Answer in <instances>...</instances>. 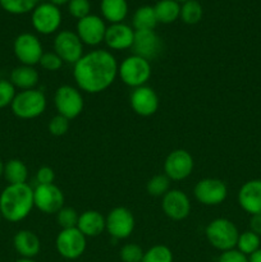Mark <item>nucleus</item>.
Segmentation results:
<instances>
[{"label":"nucleus","instance_id":"f257e3e1","mask_svg":"<svg viewBox=\"0 0 261 262\" xmlns=\"http://www.w3.org/2000/svg\"><path fill=\"white\" fill-rule=\"evenodd\" d=\"M117 59L110 51L96 49L83 54L73 66V78L79 91L100 94L109 89L118 77Z\"/></svg>","mask_w":261,"mask_h":262},{"label":"nucleus","instance_id":"f03ea898","mask_svg":"<svg viewBox=\"0 0 261 262\" xmlns=\"http://www.w3.org/2000/svg\"><path fill=\"white\" fill-rule=\"evenodd\" d=\"M33 207V188L27 183L8 184L0 193V212L7 222H22Z\"/></svg>","mask_w":261,"mask_h":262},{"label":"nucleus","instance_id":"7ed1b4c3","mask_svg":"<svg viewBox=\"0 0 261 262\" xmlns=\"http://www.w3.org/2000/svg\"><path fill=\"white\" fill-rule=\"evenodd\" d=\"M46 97L40 90H25L19 91L13 100L12 112L19 119H35L44 114L46 109Z\"/></svg>","mask_w":261,"mask_h":262},{"label":"nucleus","instance_id":"20e7f679","mask_svg":"<svg viewBox=\"0 0 261 262\" xmlns=\"http://www.w3.org/2000/svg\"><path fill=\"white\" fill-rule=\"evenodd\" d=\"M205 234L210 245L222 252L235 248L240 237L234 223L225 217H217L210 222L205 229Z\"/></svg>","mask_w":261,"mask_h":262},{"label":"nucleus","instance_id":"39448f33","mask_svg":"<svg viewBox=\"0 0 261 262\" xmlns=\"http://www.w3.org/2000/svg\"><path fill=\"white\" fill-rule=\"evenodd\" d=\"M118 76L128 87L146 86L151 77V63L138 55L127 56L118 68Z\"/></svg>","mask_w":261,"mask_h":262},{"label":"nucleus","instance_id":"423d86ee","mask_svg":"<svg viewBox=\"0 0 261 262\" xmlns=\"http://www.w3.org/2000/svg\"><path fill=\"white\" fill-rule=\"evenodd\" d=\"M54 106L59 115L72 120L78 117L84 106L83 96L77 87L63 84L54 94Z\"/></svg>","mask_w":261,"mask_h":262},{"label":"nucleus","instance_id":"0eeeda50","mask_svg":"<svg viewBox=\"0 0 261 262\" xmlns=\"http://www.w3.org/2000/svg\"><path fill=\"white\" fill-rule=\"evenodd\" d=\"M61 12L59 7L51 3H40L31 12V22L36 32L41 35H51L59 30L61 25Z\"/></svg>","mask_w":261,"mask_h":262},{"label":"nucleus","instance_id":"6e6552de","mask_svg":"<svg viewBox=\"0 0 261 262\" xmlns=\"http://www.w3.org/2000/svg\"><path fill=\"white\" fill-rule=\"evenodd\" d=\"M13 53L22 66L35 67L40 63L44 48L37 36L25 32L15 37L13 42Z\"/></svg>","mask_w":261,"mask_h":262},{"label":"nucleus","instance_id":"1a4fd4ad","mask_svg":"<svg viewBox=\"0 0 261 262\" xmlns=\"http://www.w3.org/2000/svg\"><path fill=\"white\" fill-rule=\"evenodd\" d=\"M87 238L79 232L78 228L61 229L56 235L55 248L59 255L66 260H77L86 251Z\"/></svg>","mask_w":261,"mask_h":262},{"label":"nucleus","instance_id":"9d476101","mask_svg":"<svg viewBox=\"0 0 261 262\" xmlns=\"http://www.w3.org/2000/svg\"><path fill=\"white\" fill-rule=\"evenodd\" d=\"M54 53L67 64H76L83 56V43L73 31L64 30L54 38Z\"/></svg>","mask_w":261,"mask_h":262},{"label":"nucleus","instance_id":"9b49d317","mask_svg":"<svg viewBox=\"0 0 261 262\" xmlns=\"http://www.w3.org/2000/svg\"><path fill=\"white\" fill-rule=\"evenodd\" d=\"M194 199L205 206H217L228 196V187L222 179L205 178L197 182L193 189Z\"/></svg>","mask_w":261,"mask_h":262},{"label":"nucleus","instance_id":"f8f14e48","mask_svg":"<svg viewBox=\"0 0 261 262\" xmlns=\"http://www.w3.org/2000/svg\"><path fill=\"white\" fill-rule=\"evenodd\" d=\"M35 207L44 214H58L64 207V193L55 184H37L33 189Z\"/></svg>","mask_w":261,"mask_h":262},{"label":"nucleus","instance_id":"ddd939ff","mask_svg":"<svg viewBox=\"0 0 261 262\" xmlns=\"http://www.w3.org/2000/svg\"><path fill=\"white\" fill-rule=\"evenodd\" d=\"M105 222L107 233L114 239H125L135 230V216L127 207H114L105 217Z\"/></svg>","mask_w":261,"mask_h":262},{"label":"nucleus","instance_id":"4468645a","mask_svg":"<svg viewBox=\"0 0 261 262\" xmlns=\"http://www.w3.org/2000/svg\"><path fill=\"white\" fill-rule=\"evenodd\" d=\"M193 158L183 148L174 150L164 161V173L170 181H183L191 176L193 170Z\"/></svg>","mask_w":261,"mask_h":262},{"label":"nucleus","instance_id":"2eb2a0df","mask_svg":"<svg viewBox=\"0 0 261 262\" xmlns=\"http://www.w3.org/2000/svg\"><path fill=\"white\" fill-rule=\"evenodd\" d=\"M106 25L99 15L90 14L77 22L76 33L83 45L97 46L104 42Z\"/></svg>","mask_w":261,"mask_h":262},{"label":"nucleus","instance_id":"dca6fc26","mask_svg":"<svg viewBox=\"0 0 261 262\" xmlns=\"http://www.w3.org/2000/svg\"><path fill=\"white\" fill-rule=\"evenodd\" d=\"M161 209L169 219L179 222L186 219L191 212V201L181 189H170L163 196Z\"/></svg>","mask_w":261,"mask_h":262},{"label":"nucleus","instance_id":"f3484780","mask_svg":"<svg viewBox=\"0 0 261 262\" xmlns=\"http://www.w3.org/2000/svg\"><path fill=\"white\" fill-rule=\"evenodd\" d=\"M133 53L146 60H153L163 50V41L159 37L155 30L135 31V41H133Z\"/></svg>","mask_w":261,"mask_h":262},{"label":"nucleus","instance_id":"a211bd4d","mask_svg":"<svg viewBox=\"0 0 261 262\" xmlns=\"http://www.w3.org/2000/svg\"><path fill=\"white\" fill-rule=\"evenodd\" d=\"M129 104L133 112L140 117H151L159 109V96L151 87L141 86L133 89Z\"/></svg>","mask_w":261,"mask_h":262},{"label":"nucleus","instance_id":"6ab92c4d","mask_svg":"<svg viewBox=\"0 0 261 262\" xmlns=\"http://www.w3.org/2000/svg\"><path fill=\"white\" fill-rule=\"evenodd\" d=\"M135 41V30L125 23H114L106 28L104 42L110 50L122 51L132 49Z\"/></svg>","mask_w":261,"mask_h":262},{"label":"nucleus","instance_id":"aec40b11","mask_svg":"<svg viewBox=\"0 0 261 262\" xmlns=\"http://www.w3.org/2000/svg\"><path fill=\"white\" fill-rule=\"evenodd\" d=\"M238 204L247 214H261V179H251L243 183L238 192Z\"/></svg>","mask_w":261,"mask_h":262},{"label":"nucleus","instance_id":"412c9836","mask_svg":"<svg viewBox=\"0 0 261 262\" xmlns=\"http://www.w3.org/2000/svg\"><path fill=\"white\" fill-rule=\"evenodd\" d=\"M13 246L18 255L23 258H35L40 253L41 241L32 230L23 229L15 233Z\"/></svg>","mask_w":261,"mask_h":262},{"label":"nucleus","instance_id":"4be33fe9","mask_svg":"<svg viewBox=\"0 0 261 262\" xmlns=\"http://www.w3.org/2000/svg\"><path fill=\"white\" fill-rule=\"evenodd\" d=\"M77 228L86 238H95L106 230V222L99 211L87 210L79 215Z\"/></svg>","mask_w":261,"mask_h":262},{"label":"nucleus","instance_id":"5701e85b","mask_svg":"<svg viewBox=\"0 0 261 262\" xmlns=\"http://www.w3.org/2000/svg\"><path fill=\"white\" fill-rule=\"evenodd\" d=\"M38 79H40V76H38V72L36 71L35 67L20 64L19 67H15L13 69L9 81L12 82L15 89L25 91V90L35 89L38 83Z\"/></svg>","mask_w":261,"mask_h":262},{"label":"nucleus","instance_id":"b1692460","mask_svg":"<svg viewBox=\"0 0 261 262\" xmlns=\"http://www.w3.org/2000/svg\"><path fill=\"white\" fill-rule=\"evenodd\" d=\"M100 10L104 19L110 22V25L122 23L127 18L128 3L127 0H101Z\"/></svg>","mask_w":261,"mask_h":262},{"label":"nucleus","instance_id":"393cba45","mask_svg":"<svg viewBox=\"0 0 261 262\" xmlns=\"http://www.w3.org/2000/svg\"><path fill=\"white\" fill-rule=\"evenodd\" d=\"M159 23L170 25L181 15V4L176 0H159L154 7Z\"/></svg>","mask_w":261,"mask_h":262},{"label":"nucleus","instance_id":"a878e982","mask_svg":"<svg viewBox=\"0 0 261 262\" xmlns=\"http://www.w3.org/2000/svg\"><path fill=\"white\" fill-rule=\"evenodd\" d=\"M158 23L155 9L151 5H143V7L138 8L132 18V25L135 31L155 30Z\"/></svg>","mask_w":261,"mask_h":262},{"label":"nucleus","instance_id":"bb28decb","mask_svg":"<svg viewBox=\"0 0 261 262\" xmlns=\"http://www.w3.org/2000/svg\"><path fill=\"white\" fill-rule=\"evenodd\" d=\"M3 176L9 184L26 183L28 178V168L19 159H12L5 163Z\"/></svg>","mask_w":261,"mask_h":262},{"label":"nucleus","instance_id":"cd10ccee","mask_svg":"<svg viewBox=\"0 0 261 262\" xmlns=\"http://www.w3.org/2000/svg\"><path fill=\"white\" fill-rule=\"evenodd\" d=\"M204 9L197 0H187L181 5V18L186 25H197L202 19Z\"/></svg>","mask_w":261,"mask_h":262},{"label":"nucleus","instance_id":"c85d7f7f","mask_svg":"<svg viewBox=\"0 0 261 262\" xmlns=\"http://www.w3.org/2000/svg\"><path fill=\"white\" fill-rule=\"evenodd\" d=\"M38 2L40 0H0V7L10 14L20 15L32 12L40 4Z\"/></svg>","mask_w":261,"mask_h":262},{"label":"nucleus","instance_id":"c756f323","mask_svg":"<svg viewBox=\"0 0 261 262\" xmlns=\"http://www.w3.org/2000/svg\"><path fill=\"white\" fill-rule=\"evenodd\" d=\"M261 245L260 235L255 234L251 230H247V232L240 233V237H238L237 241V250L241 251L242 253H245L246 256H251L253 252L258 250Z\"/></svg>","mask_w":261,"mask_h":262},{"label":"nucleus","instance_id":"7c9ffc66","mask_svg":"<svg viewBox=\"0 0 261 262\" xmlns=\"http://www.w3.org/2000/svg\"><path fill=\"white\" fill-rule=\"evenodd\" d=\"M146 191L153 197H163L166 192L170 191V179L165 174H158L147 182Z\"/></svg>","mask_w":261,"mask_h":262},{"label":"nucleus","instance_id":"2f4dec72","mask_svg":"<svg viewBox=\"0 0 261 262\" xmlns=\"http://www.w3.org/2000/svg\"><path fill=\"white\" fill-rule=\"evenodd\" d=\"M141 262H173V252L168 246H153L143 253Z\"/></svg>","mask_w":261,"mask_h":262},{"label":"nucleus","instance_id":"473e14b6","mask_svg":"<svg viewBox=\"0 0 261 262\" xmlns=\"http://www.w3.org/2000/svg\"><path fill=\"white\" fill-rule=\"evenodd\" d=\"M78 217L79 214L73 207H63L56 214V222L61 229H71V228H77Z\"/></svg>","mask_w":261,"mask_h":262},{"label":"nucleus","instance_id":"72a5a7b5","mask_svg":"<svg viewBox=\"0 0 261 262\" xmlns=\"http://www.w3.org/2000/svg\"><path fill=\"white\" fill-rule=\"evenodd\" d=\"M68 12L76 19H82L91 14V3L90 0H71L68 3Z\"/></svg>","mask_w":261,"mask_h":262},{"label":"nucleus","instance_id":"f704fd0d","mask_svg":"<svg viewBox=\"0 0 261 262\" xmlns=\"http://www.w3.org/2000/svg\"><path fill=\"white\" fill-rule=\"evenodd\" d=\"M143 253L145 252L141 246L136 245V243H128V245L123 246L119 256L123 262H141L143 258Z\"/></svg>","mask_w":261,"mask_h":262},{"label":"nucleus","instance_id":"c9c22d12","mask_svg":"<svg viewBox=\"0 0 261 262\" xmlns=\"http://www.w3.org/2000/svg\"><path fill=\"white\" fill-rule=\"evenodd\" d=\"M15 95H17V91L12 82L8 79H0V109L10 106Z\"/></svg>","mask_w":261,"mask_h":262},{"label":"nucleus","instance_id":"e433bc0d","mask_svg":"<svg viewBox=\"0 0 261 262\" xmlns=\"http://www.w3.org/2000/svg\"><path fill=\"white\" fill-rule=\"evenodd\" d=\"M69 122L71 120L67 119L66 117L56 114L49 122V132L53 136H55V137H61V136H64L69 130V127H71V123Z\"/></svg>","mask_w":261,"mask_h":262},{"label":"nucleus","instance_id":"4c0bfd02","mask_svg":"<svg viewBox=\"0 0 261 262\" xmlns=\"http://www.w3.org/2000/svg\"><path fill=\"white\" fill-rule=\"evenodd\" d=\"M41 67H42L45 71L49 72H56L63 67V60L59 58L58 54H55L54 51H49V53H44L42 56H41L40 60Z\"/></svg>","mask_w":261,"mask_h":262},{"label":"nucleus","instance_id":"58836bf2","mask_svg":"<svg viewBox=\"0 0 261 262\" xmlns=\"http://www.w3.org/2000/svg\"><path fill=\"white\" fill-rule=\"evenodd\" d=\"M217 262H248V256L238 251L237 248H233V250L222 252V255L217 258Z\"/></svg>","mask_w":261,"mask_h":262},{"label":"nucleus","instance_id":"ea45409f","mask_svg":"<svg viewBox=\"0 0 261 262\" xmlns=\"http://www.w3.org/2000/svg\"><path fill=\"white\" fill-rule=\"evenodd\" d=\"M36 181L38 184H53L55 181V173L50 166H42L36 173Z\"/></svg>","mask_w":261,"mask_h":262},{"label":"nucleus","instance_id":"a19ab883","mask_svg":"<svg viewBox=\"0 0 261 262\" xmlns=\"http://www.w3.org/2000/svg\"><path fill=\"white\" fill-rule=\"evenodd\" d=\"M250 230L255 233V234L261 235V214L251 215Z\"/></svg>","mask_w":261,"mask_h":262},{"label":"nucleus","instance_id":"79ce46f5","mask_svg":"<svg viewBox=\"0 0 261 262\" xmlns=\"http://www.w3.org/2000/svg\"><path fill=\"white\" fill-rule=\"evenodd\" d=\"M248 262H261V248H258L256 252L252 255L248 256Z\"/></svg>","mask_w":261,"mask_h":262},{"label":"nucleus","instance_id":"37998d69","mask_svg":"<svg viewBox=\"0 0 261 262\" xmlns=\"http://www.w3.org/2000/svg\"><path fill=\"white\" fill-rule=\"evenodd\" d=\"M69 2H71V0H49V3L56 5V7H61V5L64 4H68Z\"/></svg>","mask_w":261,"mask_h":262},{"label":"nucleus","instance_id":"c03bdc74","mask_svg":"<svg viewBox=\"0 0 261 262\" xmlns=\"http://www.w3.org/2000/svg\"><path fill=\"white\" fill-rule=\"evenodd\" d=\"M15 262H36L35 260H33V258H23V257H20V258H18L17 261Z\"/></svg>","mask_w":261,"mask_h":262},{"label":"nucleus","instance_id":"a18cd8bd","mask_svg":"<svg viewBox=\"0 0 261 262\" xmlns=\"http://www.w3.org/2000/svg\"><path fill=\"white\" fill-rule=\"evenodd\" d=\"M4 165H5V164L3 163L2 160H0V177H2L3 174H4Z\"/></svg>","mask_w":261,"mask_h":262},{"label":"nucleus","instance_id":"49530a36","mask_svg":"<svg viewBox=\"0 0 261 262\" xmlns=\"http://www.w3.org/2000/svg\"><path fill=\"white\" fill-rule=\"evenodd\" d=\"M176 2H178V3H179V4H182V3L187 2V0H176Z\"/></svg>","mask_w":261,"mask_h":262},{"label":"nucleus","instance_id":"de8ad7c7","mask_svg":"<svg viewBox=\"0 0 261 262\" xmlns=\"http://www.w3.org/2000/svg\"><path fill=\"white\" fill-rule=\"evenodd\" d=\"M2 219H3V216H2V212H0V222H2Z\"/></svg>","mask_w":261,"mask_h":262}]
</instances>
